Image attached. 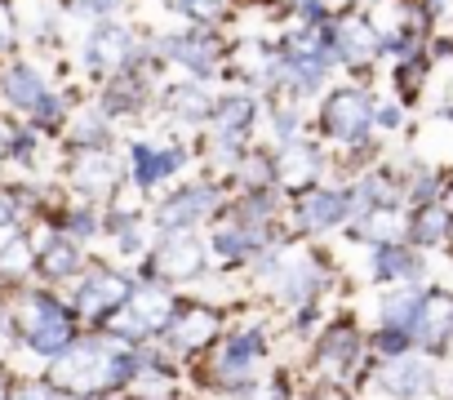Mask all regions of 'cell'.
<instances>
[{
	"label": "cell",
	"instance_id": "cell-1",
	"mask_svg": "<svg viewBox=\"0 0 453 400\" xmlns=\"http://www.w3.org/2000/svg\"><path fill=\"white\" fill-rule=\"evenodd\" d=\"M54 373L50 382L67 396V400H98V396H116L120 387H129L138 378L134 365V342H120L111 334H81L63 356L50 360Z\"/></svg>",
	"mask_w": 453,
	"mask_h": 400
},
{
	"label": "cell",
	"instance_id": "cell-2",
	"mask_svg": "<svg viewBox=\"0 0 453 400\" xmlns=\"http://www.w3.org/2000/svg\"><path fill=\"white\" fill-rule=\"evenodd\" d=\"M14 316H19V338H23V347L36 351V356H45V360L63 356V351L81 338L76 312L67 307V298H58V294H50V289H32V294L23 298V307H14Z\"/></svg>",
	"mask_w": 453,
	"mask_h": 400
},
{
	"label": "cell",
	"instance_id": "cell-3",
	"mask_svg": "<svg viewBox=\"0 0 453 400\" xmlns=\"http://www.w3.org/2000/svg\"><path fill=\"white\" fill-rule=\"evenodd\" d=\"M263 360H267V334H263V325L222 329V338L213 342V360H209V387L236 400L245 387H254L263 378L258 373Z\"/></svg>",
	"mask_w": 453,
	"mask_h": 400
},
{
	"label": "cell",
	"instance_id": "cell-4",
	"mask_svg": "<svg viewBox=\"0 0 453 400\" xmlns=\"http://www.w3.org/2000/svg\"><path fill=\"white\" fill-rule=\"evenodd\" d=\"M173 307H178V294H173L169 285L138 281L134 294H129V303L103 325V334H111V338H120V342H151V338H160V329L169 325Z\"/></svg>",
	"mask_w": 453,
	"mask_h": 400
},
{
	"label": "cell",
	"instance_id": "cell-5",
	"mask_svg": "<svg viewBox=\"0 0 453 400\" xmlns=\"http://www.w3.org/2000/svg\"><path fill=\"white\" fill-rule=\"evenodd\" d=\"M134 276L129 272H120V267H103V263H94V267H85L81 276H76V289H72V298H67V307L76 312V320H89V325H107L125 303H129V294H134Z\"/></svg>",
	"mask_w": 453,
	"mask_h": 400
},
{
	"label": "cell",
	"instance_id": "cell-6",
	"mask_svg": "<svg viewBox=\"0 0 453 400\" xmlns=\"http://www.w3.org/2000/svg\"><path fill=\"white\" fill-rule=\"evenodd\" d=\"M81 63L94 72V76H116V72H134V67H142V63H156V54H151V45H142L129 27H120V23H98L89 36H85V54H81Z\"/></svg>",
	"mask_w": 453,
	"mask_h": 400
},
{
	"label": "cell",
	"instance_id": "cell-7",
	"mask_svg": "<svg viewBox=\"0 0 453 400\" xmlns=\"http://www.w3.org/2000/svg\"><path fill=\"white\" fill-rule=\"evenodd\" d=\"M209 267V245L196 236V232H173V236H160V245L151 250L147 258V272L138 281H151V285H187V281H200Z\"/></svg>",
	"mask_w": 453,
	"mask_h": 400
},
{
	"label": "cell",
	"instance_id": "cell-8",
	"mask_svg": "<svg viewBox=\"0 0 453 400\" xmlns=\"http://www.w3.org/2000/svg\"><path fill=\"white\" fill-rule=\"evenodd\" d=\"M222 338V312L196 298H178L169 325L160 329V347L169 356H196L204 347H213Z\"/></svg>",
	"mask_w": 453,
	"mask_h": 400
},
{
	"label": "cell",
	"instance_id": "cell-9",
	"mask_svg": "<svg viewBox=\"0 0 453 400\" xmlns=\"http://www.w3.org/2000/svg\"><path fill=\"white\" fill-rule=\"evenodd\" d=\"M222 187L218 182H191L169 191L160 205H156V232L173 236V232H196L200 223H209L213 214H222Z\"/></svg>",
	"mask_w": 453,
	"mask_h": 400
},
{
	"label": "cell",
	"instance_id": "cell-10",
	"mask_svg": "<svg viewBox=\"0 0 453 400\" xmlns=\"http://www.w3.org/2000/svg\"><path fill=\"white\" fill-rule=\"evenodd\" d=\"M151 54L156 63H173L182 72H191V81H204L222 67L226 50L222 41L209 32V27H191V32H169V36H156L151 41Z\"/></svg>",
	"mask_w": 453,
	"mask_h": 400
},
{
	"label": "cell",
	"instance_id": "cell-11",
	"mask_svg": "<svg viewBox=\"0 0 453 400\" xmlns=\"http://www.w3.org/2000/svg\"><path fill=\"white\" fill-rule=\"evenodd\" d=\"M125 178V160L111 156V147H98V151H76L72 165H67V187L89 200V205H98V200H111L116 187Z\"/></svg>",
	"mask_w": 453,
	"mask_h": 400
},
{
	"label": "cell",
	"instance_id": "cell-12",
	"mask_svg": "<svg viewBox=\"0 0 453 400\" xmlns=\"http://www.w3.org/2000/svg\"><path fill=\"white\" fill-rule=\"evenodd\" d=\"M369 125H373V103L365 89H334L320 107V129L334 138V142H365L369 138Z\"/></svg>",
	"mask_w": 453,
	"mask_h": 400
},
{
	"label": "cell",
	"instance_id": "cell-13",
	"mask_svg": "<svg viewBox=\"0 0 453 400\" xmlns=\"http://www.w3.org/2000/svg\"><path fill=\"white\" fill-rule=\"evenodd\" d=\"M209 142H232V147H245L254 125H258V98L245 94V89H232V94H218L209 116Z\"/></svg>",
	"mask_w": 453,
	"mask_h": 400
},
{
	"label": "cell",
	"instance_id": "cell-14",
	"mask_svg": "<svg viewBox=\"0 0 453 400\" xmlns=\"http://www.w3.org/2000/svg\"><path fill=\"white\" fill-rule=\"evenodd\" d=\"M125 169H129V178H134L138 191H156L173 173L187 169V147L182 142H151V138H142V142L129 147V165Z\"/></svg>",
	"mask_w": 453,
	"mask_h": 400
},
{
	"label": "cell",
	"instance_id": "cell-15",
	"mask_svg": "<svg viewBox=\"0 0 453 400\" xmlns=\"http://www.w3.org/2000/svg\"><path fill=\"white\" fill-rule=\"evenodd\" d=\"M325 281H329V272H325V263H320V258L289 250V258H285L280 276L272 281V294H276L285 307H307V303H316V298H320Z\"/></svg>",
	"mask_w": 453,
	"mask_h": 400
},
{
	"label": "cell",
	"instance_id": "cell-16",
	"mask_svg": "<svg viewBox=\"0 0 453 400\" xmlns=\"http://www.w3.org/2000/svg\"><path fill=\"white\" fill-rule=\"evenodd\" d=\"M356 360H360V334H356V325H329L320 334L316 351H311V365H316V373L325 382H347L351 369H356Z\"/></svg>",
	"mask_w": 453,
	"mask_h": 400
},
{
	"label": "cell",
	"instance_id": "cell-17",
	"mask_svg": "<svg viewBox=\"0 0 453 400\" xmlns=\"http://www.w3.org/2000/svg\"><path fill=\"white\" fill-rule=\"evenodd\" d=\"M267 245H276V236H272V227H245V223H236V219H226V223H218L213 232H209V254L218 258V263H254Z\"/></svg>",
	"mask_w": 453,
	"mask_h": 400
},
{
	"label": "cell",
	"instance_id": "cell-18",
	"mask_svg": "<svg viewBox=\"0 0 453 400\" xmlns=\"http://www.w3.org/2000/svg\"><path fill=\"white\" fill-rule=\"evenodd\" d=\"M294 223L307 236H325V232L342 227L347 223V196L334 191V187H307V191H298Z\"/></svg>",
	"mask_w": 453,
	"mask_h": 400
},
{
	"label": "cell",
	"instance_id": "cell-19",
	"mask_svg": "<svg viewBox=\"0 0 453 400\" xmlns=\"http://www.w3.org/2000/svg\"><path fill=\"white\" fill-rule=\"evenodd\" d=\"M85 272V250L76 241H67L63 232H50L41 245H36V276L50 281V285H67Z\"/></svg>",
	"mask_w": 453,
	"mask_h": 400
},
{
	"label": "cell",
	"instance_id": "cell-20",
	"mask_svg": "<svg viewBox=\"0 0 453 400\" xmlns=\"http://www.w3.org/2000/svg\"><path fill=\"white\" fill-rule=\"evenodd\" d=\"M147 89H151V76H147L142 67H134V72H116V76L103 85V94H98V107L107 112V120L134 116V112H142V103H147Z\"/></svg>",
	"mask_w": 453,
	"mask_h": 400
},
{
	"label": "cell",
	"instance_id": "cell-21",
	"mask_svg": "<svg viewBox=\"0 0 453 400\" xmlns=\"http://www.w3.org/2000/svg\"><path fill=\"white\" fill-rule=\"evenodd\" d=\"M103 236L116 245V254L125 258H138L147 254V223L134 205H120V200H111V205L103 210Z\"/></svg>",
	"mask_w": 453,
	"mask_h": 400
},
{
	"label": "cell",
	"instance_id": "cell-22",
	"mask_svg": "<svg viewBox=\"0 0 453 400\" xmlns=\"http://www.w3.org/2000/svg\"><path fill=\"white\" fill-rule=\"evenodd\" d=\"M272 165H276V187H289V191L316 187V178H320V169H325L320 151L307 147L303 138L289 142V147H280V156H272Z\"/></svg>",
	"mask_w": 453,
	"mask_h": 400
},
{
	"label": "cell",
	"instance_id": "cell-23",
	"mask_svg": "<svg viewBox=\"0 0 453 400\" xmlns=\"http://www.w3.org/2000/svg\"><path fill=\"white\" fill-rule=\"evenodd\" d=\"M45 94H50V85H45V76H41L32 63H10L5 72H0V103L14 107V112H23V116H27Z\"/></svg>",
	"mask_w": 453,
	"mask_h": 400
},
{
	"label": "cell",
	"instance_id": "cell-24",
	"mask_svg": "<svg viewBox=\"0 0 453 400\" xmlns=\"http://www.w3.org/2000/svg\"><path fill=\"white\" fill-rule=\"evenodd\" d=\"M378 387L409 400V396H422L431 387V365L418 360V356H391L382 369H378Z\"/></svg>",
	"mask_w": 453,
	"mask_h": 400
},
{
	"label": "cell",
	"instance_id": "cell-25",
	"mask_svg": "<svg viewBox=\"0 0 453 400\" xmlns=\"http://www.w3.org/2000/svg\"><path fill=\"white\" fill-rule=\"evenodd\" d=\"M63 142H67L72 151H98V147H107V142H111V120H107V112H103L98 103L72 112L67 125H63Z\"/></svg>",
	"mask_w": 453,
	"mask_h": 400
},
{
	"label": "cell",
	"instance_id": "cell-26",
	"mask_svg": "<svg viewBox=\"0 0 453 400\" xmlns=\"http://www.w3.org/2000/svg\"><path fill=\"white\" fill-rule=\"evenodd\" d=\"M165 107H169V116L182 120V125H204V116H209V107H213V94H209L204 81H178V85L165 89Z\"/></svg>",
	"mask_w": 453,
	"mask_h": 400
},
{
	"label": "cell",
	"instance_id": "cell-27",
	"mask_svg": "<svg viewBox=\"0 0 453 400\" xmlns=\"http://www.w3.org/2000/svg\"><path fill=\"white\" fill-rule=\"evenodd\" d=\"M32 272H36V245L23 232H10L5 241H0V281L23 285Z\"/></svg>",
	"mask_w": 453,
	"mask_h": 400
},
{
	"label": "cell",
	"instance_id": "cell-28",
	"mask_svg": "<svg viewBox=\"0 0 453 400\" xmlns=\"http://www.w3.org/2000/svg\"><path fill=\"white\" fill-rule=\"evenodd\" d=\"M422 276V258L409 254L400 241L395 245H378L373 254V281H418Z\"/></svg>",
	"mask_w": 453,
	"mask_h": 400
},
{
	"label": "cell",
	"instance_id": "cell-29",
	"mask_svg": "<svg viewBox=\"0 0 453 400\" xmlns=\"http://www.w3.org/2000/svg\"><path fill=\"white\" fill-rule=\"evenodd\" d=\"M58 232L76 245H89L94 236H103V210L89 205V200H76V205H67L58 214Z\"/></svg>",
	"mask_w": 453,
	"mask_h": 400
},
{
	"label": "cell",
	"instance_id": "cell-30",
	"mask_svg": "<svg viewBox=\"0 0 453 400\" xmlns=\"http://www.w3.org/2000/svg\"><path fill=\"white\" fill-rule=\"evenodd\" d=\"M422 312V294L418 289H391L382 303H378V316H382V329H409Z\"/></svg>",
	"mask_w": 453,
	"mask_h": 400
},
{
	"label": "cell",
	"instance_id": "cell-31",
	"mask_svg": "<svg viewBox=\"0 0 453 400\" xmlns=\"http://www.w3.org/2000/svg\"><path fill=\"white\" fill-rule=\"evenodd\" d=\"M169 14H182L191 19L196 27H218L226 19V0H160Z\"/></svg>",
	"mask_w": 453,
	"mask_h": 400
},
{
	"label": "cell",
	"instance_id": "cell-32",
	"mask_svg": "<svg viewBox=\"0 0 453 400\" xmlns=\"http://www.w3.org/2000/svg\"><path fill=\"white\" fill-rule=\"evenodd\" d=\"M67 116H72L67 98L50 89V94H45V98H41V103L27 112V125H32L36 134H54V129H63V125H67Z\"/></svg>",
	"mask_w": 453,
	"mask_h": 400
},
{
	"label": "cell",
	"instance_id": "cell-33",
	"mask_svg": "<svg viewBox=\"0 0 453 400\" xmlns=\"http://www.w3.org/2000/svg\"><path fill=\"white\" fill-rule=\"evenodd\" d=\"M5 160L32 169L41 160V134L32 125H10V134H5Z\"/></svg>",
	"mask_w": 453,
	"mask_h": 400
},
{
	"label": "cell",
	"instance_id": "cell-34",
	"mask_svg": "<svg viewBox=\"0 0 453 400\" xmlns=\"http://www.w3.org/2000/svg\"><path fill=\"white\" fill-rule=\"evenodd\" d=\"M27 214V196L23 187H0V232H14Z\"/></svg>",
	"mask_w": 453,
	"mask_h": 400
},
{
	"label": "cell",
	"instance_id": "cell-35",
	"mask_svg": "<svg viewBox=\"0 0 453 400\" xmlns=\"http://www.w3.org/2000/svg\"><path fill=\"white\" fill-rule=\"evenodd\" d=\"M125 0H63V10L76 14V19H94V23H107Z\"/></svg>",
	"mask_w": 453,
	"mask_h": 400
},
{
	"label": "cell",
	"instance_id": "cell-36",
	"mask_svg": "<svg viewBox=\"0 0 453 400\" xmlns=\"http://www.w3.org/2000/svg\"><path fill=\"white\" fill-rule=\"evenodd\" d=\"M272 134H276L280 147L298 142V138H303V120H298V112H294V107H276V112H272Z\"/></svg>",
	"mask_w": 453,
	"mask_h": 400
},
{
	"label": "cell",
	"instance_id": "cell-37",
	"mask_svg": "<svg viewBox=\"0 0 453 400\" xmlns=\"http://www.w3.org/2000/svg\"><path fill=\"white\" fill-rule=\"evenodd\" d=\"M444 227H449V219H444L440 210H422V214L413 219V241H418V245H435V241L444 236Z\"/></svg>",
	"mask_w": 453,
	"mask_h": 400
},
{
	"label": "cell",
	"instance_id": "cell-38",
	"mask_svg": "<svg viewBox=\"0 0 453 400\" xmlns=\"http://www.w3.org/2000/svg\"><path fill=\"white\" fill-rule=\"evenodd\" d=\"M10 400H67V396H63L50 378H32V382H19Z\"/></svg>",
	"mask_w": 453,
	"mask_h": 400
},
{
	"label": "cell",
	"instance_id": "cell-39",
	"mask_svg": "<svg viewBox=\"0 0 453 400\" xmlns=\"http://www.w3.org/2000/svg\"><path fill=\"white\" fill-rule=\"evenodd\" d=\"M373 347L391 360V356H404V351L413 347V338H409V329H382V334L373 338Z\"/></svg>",
	"mask_w": 453,
	"mask_h": 400
},
{
	"label": "cell",
	"instance_id": "cell-40",
	"mask_svg": "<svg viewBox=\"0 0 453 400\" xmlns=\"http://www.w3.org/2000/svg\"><path fill=\"white\" fill-rule=\"evenodd\" d=\"M14 45V14H10V5L0 0V50H10Z\"/></svg>",
	"mask_w": 453,
	"mask_h": 400
},
{
	"label": "cell",
	"instance_id": "cell-41",
	"mask_svg": "<svg viewBox=\"0 0 453 400\" xmlns=\"http://www.w3.org/2000/svg\"><path fill=\"white\" fill-rule=\"evenodd\" d=\"M373 120L387 125V129H395V125H400V112H395V107H382V112H373Z\"/></svg>",
	"mask_w": 453,
	"mask_h": 400
},
{
	"label": "cell",
	"instance_id": "cell-42",
	"mask_svg": "<svg viewBox=\"0 0 453 400\" xmlns=\"http://www.w3.org/2000/svg\"><path fill=\"white\" fill-rule=\"evenodd\" d=\"M14 396V378H10V369L0 365V400H10Z\"/></svg>",
	"mask_w": 453,
	"mask_h": 400
},
{
	"label": "cell",
	"instance_id": "cell-43",
	"mask_svg": "<svg viewBox=\"0 0 453 400\" xmlns=\"http://www.w3.org/2000/svg\"><path fill=\"white\" fill-rule=\"evenodd\" d=\"M98 400H116V396H98Z\"/></svg>",
	"mask_w": 453,
	"mask_h": 400
}]
</instances>
